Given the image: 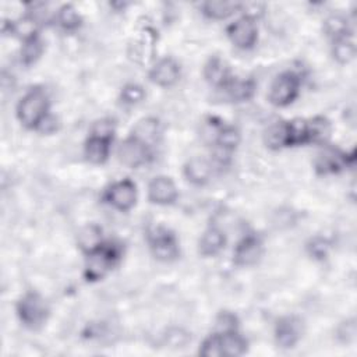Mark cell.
<instances>
[{
  "label": "cell",
  "mask_w": 357,
  "mask_h": 357,
  "mask_svg": "<svg viewBox=\"0 0 357 357\" xmlns=\"http://www.w3.org/2000/svg\"><path fill=\"white\" fill-rule=\"evenodd\" d=\"M264 141L271 149H282L290 146L289 121H276L265 131Z\"/></svg>",
  "instance_id": "7402d4cb"
},
{
  "label": "cell",
  "mask_w": 357,
  "mask_h": 357,
  "mask_svg": "<svg viewBox=\"0 0 357 357\" xmlns=\"http://www.w3.org/2000/svg\"><path fill=\"white\" fill-rule=\"evenodd\" d=\"M112 142H113L112 137L89 134L84 145V155L86 160L93 165L105 163L109 158Z\"/></svg>",
  "instance_id": "5bb4252c"
},
{
  "label": "cell",
  "mask_w": 357,
  "mask_h": 357,
  "mask_svg": "<svg viewBox=\"0 0 357 357\" xmlns=\"http://www.w3.org/2000/svg\"><path fill=\"white\" fill-rule=\"evenodd\" d=\"M103 201L114 209L126 212L130 211L137 202V185L130 178L113 183L103 194Z\"/></svg>",
  "instance_id": "52a82bcc"
},
{
  "label": "cell",
  "mask_w": 357,
  "mask_h": 357,
  "mask_svg": "<svg viewBox=\"0 0 357 357\" xmlns=\"http://www.w3.org/2000/svg\"><path fill=\"white\" fill-rule=\"evenodd\" d=\"M301 78L296 71H283L280 73L269 88V102L273 106L284 107L293 103L300 92Z\"/></svg>",
  "instance_id": "277c9868"
},
{
  "label": "cell",
  "mask_w": 357,
  "mask_h": 357,
  "mask_svg": "<svg viewBox=\"0 0 357 357\" xmlns=\"http://www.w3.org/2000/svg\"><path fill=\"white\" fill-rule=\"evenodd\" d=\"M56 130H57V119L52 113H47L45 116V119L39 123V126L36 127V131H39L42 134H52Z\"/></svg>",
  "instance_id": "836d02e7"
},
{
  "label": "cell",
  "mask_w": 357,
  "mask_h": 357,
  "mask_svg": "<svg viewBox=\"0 0 357 357\" xmlns=\"http://www.w3.org/2000/svg\"><path fill=\"white\" fill-rule=\"evenodd\" d=\"M301 336L300 321L290 315L280 318L275 325V339L282 349H291L296 346Z\"/></svg>",
  "instance_id": "4fadbf2b"
},
{
  "label": "cell",
  "mask_w": 357,
  "mask_h": 357,
  "mask_svg": "<svg viewBox=\"0 0 357 357\" xmlns=\"http://www.w3.org/2000/svg\"><path fill=\"white\" fill-rule=\"evenodd\" d=\"M17 315L26 328L36 329L47 319L49 307L39 293L26 291L17 303Z\"/></svg>",
  "instance_id": "3957f363"
},
{
  "label": "cell",
  "mask_w": 357,
  "mask_h": 357,
  "mask_svg": "<svg viewBox=\"0 0 357 357\" xmlns=\"http://www.w3.org/2000/svg\"><path fill=\"white\" fill-rule=\"evenodd\" d=\"M225 244H226L225 233L220 229L212 226L206 229L201 236L198 243V250H199V254L204 257H213L223 250Z\"/></svg>",
  "instance_id": "ac0fdd59"
},
{
  "label": "cell",
  "mask_w": 357,
  "mask_h": 357,
  "mask_svg": "<svg viewBox=\"0 0 357 357\" xmlns=\"http://www.w3.org/2000/svg\"><path fill=\"white\" fill-rule=\"evenodd\" d=\"M332 54H333L335 60L339 61L340 64H346V63L351 61L356 56V45H354V40L351 39V36H344V38L333 40Z\"/></svg>",
  "instance_id": "f1b7e54d"
},
{
  "label": "cell",
  "mask_w": 357,
  "mask_h": 357,
  "mask_svg": "<svg viewBox=\"0 0 357 357\" xmlns=\"http://www.w3.org/2000/svg\"><path fill=\"white\" fill-rule=\"evenodd\" d=\"M307 127L310 144H324L331 135V123L322 116L307 120Z\"/></svg>",
  "instance_id": "d4e9b609"
},
{
  "label": "cell",
  "mask_w": 357,
  "mask_h": 357,
  "mask_svg": "<svg viewBox=\"0 0 357 357\" xmlns=\"http://www.w3.org/2000/svg\"><path fill=\"white\" fill-rule=\"evenodd\" d=\"M121 257V247L113 241H102L96 248L86 254L85 279L96 282L103 279L119 262Z\"/></svg>",
  "instance_id": "6da1fadb"
},
{
  "label": "cell",
  "mask_w": 357,
  "mask_h": 357,
  "mask_svg": "<svg viewBox=\"0 0 357 357\" xmlns=\"http://www.w3.org/2000/svg\"><path fill=\"white\" fill-rule=\"evenodd\" d=\"M241 4L237 1H205L201 4V13L211 20H226L240 11Z\"/></svg>",
  "instance_id": "603a6c76"
},
{
  "label": "cell",
  "mask_w": 357,
  "mask_h": 357,
  "mask_svg": "<svg viewBox=\"0 0 357 357\" xmlns=\"http://www.w3.org/2000/svg\"><path fill=\"white\" fill-rule=\"evenodd\" d=\"M226 32L231 43L243 50L251 49L258 39V28L255 20L245 15L231 22Z\"/></svg>",
  "instance_id": "ba28073f"
},
{
  "label": "cell",
  "mask_w": 357,
  "mask_h": 357,
  "mask_svg": "<svg viewBox=\"0 0 357 357\" xmlns=\"http://www.w3.org/2000/svg\"><path fill=\"white\" fill-rule=\"evenodd\" d=\"M215 144L219 152L230 155L240 142V132L233 126H226L222 121H218L213 128Z\"/></svg>",
  "instance_id": "e0dca14e"
},
{
  "label": "cell",
  "mask_w": 357,
  "mask_h": 357,
  "mask_svg": "<svg viewBox=\"0 0 357 357\" xmlns=\"http://www.w3.org/2000/svg\"><path fill=\"white\" fill-rule=\"evenodd\" d=\"M262 254V241L258 234H245L234 247L233 262L237 266H250L255 264Z\"/></svg>",
  "instance_id": "9c48e42d"
},
{
  "label": "cell",
  "mask_w": 357,
  "mask_h": 357,
  "mask_svg": "<svg viewBox=\"0 0 357 357\" xmlns=\"http://www.w3.org/2000/svg\"><path fill=\"white\" fill-rule=\"evenodd\" d=\"M204 77L211 85L220 89L225 88V85L233 78L229 66L218 56H212L206 61L204 67Z\"/></svg>",
  "instance_id": "2e32d148"
},
{
  "label": "cell",
  "mask_w": 357,
  "mask_h": 357,
  "mask_svg": "<svg viewBox=\"0 0 357 357\" xmlns=\"http://www.w3.org/2000/svg\"><path fill=\"white\" fill-rule=\"evenodd\" d=\"M180 78V66L172 57L160 59L149 71V79L163 88L174 85Z\"/></svg>",
  "instance_id": "7c38bea8"
},
{
  "label": "cell",
  "mask_w": 357,
  "mask_h": 357,
  "mask_svg": "<svg viewBox=\"0 0 357 357\" xmlns=\"http://www.w3.org/2000/svg\"><path fill=\"white\" fill-rule=\"evenodd\" d=\"M212 174L211 163L204 158H192L184 165V176L194 185H204Z\"/></svg>",
  "instance_id": "d6986e66"
},
{
  "label": "cell",
  "mask_w": 357,
  "mask_h": 357,
  "mask_svg": "<svg viewBox=\"0 0 357 357\" xmlns=\"http://www.w3.org/2000/svg\"><path fill=\"white\" fill-rule=\"evenodd\" d=\"M354 160L353 153L349 156L335 148L324 149L315 159V170L319 174H333L351 165Z\"/></svg>",
  "instance_id": "30bf717a"
},
{
  "label": "cell",
  "mask_w": 357,
  "mask_h": 357,
  "mask_svg": "<svg viewBox=\"0 0 357 357\" xmlns=\"http://www.w3.org/2000/svg\"><path fill=\"white\" fill-rule=\"evenodd\" d=\"M155 43H156V35L151 28H144L139 33V36L134 40L131 47L134 49V59L138 63H146L152 59L155 52Z\"/></svg>",
  "instance_id": "44dd1931"
},
{
  "label": "cell",
  "mask_w": 357,
  "mask_h": 357,
  "mask_svg": "<svg viewBox=\"0 0 357 357\" xmlns=\"http://www.w3.org/2000/svg\"><path fill=\"white\" fill-rule=\"evenodd\" d=\"M49 113V96L42 86H32L17 105L20 123L29 130H36L39 123Z\"/></svg>",
  "instance_id": "7a4b0ae2"
},
{
  "label": "cell",
  "mask_w": 357,
  "mask_h": 357,
  "mask_svg": "<svg viewBox=\"0 0 357 357\" xmlns=\"http://www.w3.org/2000/svg\"><path fill=\"white\" fill-rule=\"evenodd\" d=\"M119 160L127 167L137 169L152 160V148L149 144L138 139L134 135L127 137L117 148Z\"/></svg>",
  "instance_id": "8992f818"
},
{
  "label": "cell",
  "mask_w": 357,
  "mask_h": 357,
  "mask_svg": "<svg viewBox=\"0 0 357 357\" xmlns=\"http://www.w3.org/2000/svg\"><path fill=\"white\" fill-rule=\"evenodd\" d=\"M177 187L167 176H156L148 185V198L156 205H172L177 199Z\"/></svg>",
  "instance_id": "8fae6325"
},
{
  "label": "cell",
  "mask_w": 357,
  "mask_h": 357,
  "mask_svg": "<svg viewBox=\"0 0 357 357\" xmlns=\"http://www.w3.org/2000/svg\"><path fill=\"white\" fill-rule=\"evenodd\" d=\"M102 229L96 225L85 226L78 234V245L86 254L102 243Z\"/></svg>",
  "instance_id": "83f0119b"
},
{
  "label": "cell",
  "mask_w": 357,
  "mask_h": 357,
  "mask_svg": "<svg viewBox=\"0 0 357 357\" xmlns=\"http://www.w3.org/2000/svg\"><path fill=\"white\" fill-rule=\"evenodd\" d=\"M57 25L66 31H75L81 26L82 18L71 4H64L59 8L54 17Z\"/></svg>",
  "instance_id": "484cf974"
},
{
  "label": "cell",
  "mask_w": 357,
  "mask_h": 357,
  "mask_svg": "<svg viewBox=\"0 0 357 357\" xmlns=\"http://www.w3.org/2000/svg\"><path fill=\"white\" fill-rule=\"evenodd\" d=\"M216 332H225V331H234L237 329V318L231 312H220V315L216 319Z\"/></svg>",
  "instance_id": "d6a6232c"
},
{
  "label": "cell",
  "mask_w": 357,
  "mask_h": 357,
  "mask_svg": "<svg viewBox=\"0 0 357 357\" xmlns=\"http://www.w3.org/2000/svg\"><path fill=\"white\" fill-rule=\"evenodd\" d=\"M216 335H218L220 356L237 357V356H243L248 349L247 339L243 335H240L237 329L216 332Z\"/></svg>",
  "instance_id": "9a60e30c"
},
{
  "label": "cell",
  "mask_w": 357,
  "mask_h": 357,
  "mask_svg": "<svg viewBox=\"0 0 357 357\" xmlns=\"http://www.w3.org/2000/svg\"><path fill=\"white\" fill-rule=\"evenodd\" d=\"M131 135L151 145L156 141V137L159 135V120L155 117H145L138 120L135 127L132 128Z\"/></svg>",
  "instance_id": "cb8c5ba5"
},
{
  "label": "cell",
  "mask_w": 357,
  "mask_h": 357,
  "mask_svg": "<svg viewBox=\"0 0 357 357\" xmlns=\"http://www.w3.org/2000/svg\"><path fill=\"white\" fill-rule=\"evenodd\" d=\"M307 250L310 252V255L315 259H324L328 255V250H329V241L325 237L317 236L314 238L310 240V243L307 244Z\"/></svg>",
  "instance_id": "1f68e13d"
},
{
  "label": "cell",
  "mask_w": 357,
  "mask_h": 357,
  "mask_svg": "<svg viewBox=\"0 0 357 357\" xmlns=\"http://www.w3.org/2000/svg\"><path fill=\"white\" fill-rule=\"evenodd\" d=\"M146 240L153 257L163 262H170L178 257V243L176 236L165 226H155L148 230Z\"/></svg>",
  "instance_id": "5b68a950"
},
{
  "label": "cell",
  "mask_w": 357,
  "mask_h": 357,
  "mask_svg": "<svg viewBox=\"0 0 357 357\" xmlns=\"http://www.w3.org/2000/svg\"><path fill=\"white\" fill-rule=\"evenodd\" d=\"M43 49H45V46H43V42L39 35L25 39L22 43V47H21V52H20L21 63L25 66L33 64L43 53Z\"/></svg>",
  "instance_id": "4316f807"
},
{
  "label": "cell",
  "mask_w": 357,
  "mask_h": 357,
  "mask_svg": "<svg viewBox=\"0 0 357 357\" xmlns=\"http://www.w3.org/2000/svg\"><path fill=\"white\" fill-rule=\"evenodd\" d=\"M145 98V91L138 84H127L121 89V99L127 105H135L142 102Z\"/></svg>",
  "instance_id": "4dcf8cb0"
},
{
  "label": "cell",
  "mask_w": 357,
  "mask_h": 357,
  "mask_svg": "<svg viewBox=\"0 0 357 357\" xmlns=\"http://www.w3.org/2000/svg\"><path fill=\"white\" fill-rule=\"evenodd\" d=\"M255 88H257V84L252 78L238 79L233 77L222 89L226 92L227 98L231 102H245L254 96Z\"/></svg>",
  "instance_id": "ffe728a7"
},
{
  "label": "cell",
  "mask_w": 357,
  "mask_h": 357,
  "mask_svg": "<svg viewBox=\"0 0 357 357\" xmlns=\"http://www.w3.org/2000/svg\"><path fill=\"white\" fill-rule=\"evenodd\" d=\"M324 29H325L326 35L331 36L333 40L344 38V36H351V31L349 28L347 20L339 14L328 17L324 24Z\"/></svg>",
  "instance_id": "f546056e"
}]
</instances>
